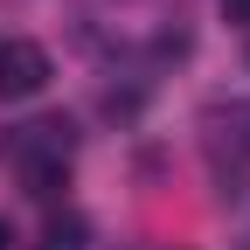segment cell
Wrapping results in <instances>:
<instances>
[{"label":"cell","instance_id":"obj_5","mask_svg":"<svg viewBox=\"0 0 250 250\" xmlns=\"http://www.w3.org/2000/svg\"><path fill=\"white\" fill-rule=\"evenodd\" d=\"M0 250H14V223H7V215H0Z\"/></svg>","mask_w":250,"mask_h":250},{"label":"cell","instance_id":"obj_2","mask_svg":"<svg viewBox=\"0 0 250 250\" xmlns=\"http://www.w3.org/2000/svg\"><path fill=\"white\" fill-rule=\"evenodd\" d=\"M42 83H49V49L42 42H21V35L0 42V98H7V104L14 98H35Z\"/></svg>","mask_w":250,"mask_h":250},{"label":"cell","instance_id":"obj_3","mask_svg":"<svg viewBox=\"0 0 250 250\" xmlns=\"http://www.w3.org/2000/svg\"><path fill=\"white\" fill-rule=\"evenodd\" d=\"M83 243H90V229H83L77 208H56L49 223H42V250H83Z\"/></svg>","mask_w":250,"mask_h":250},{"label":"cell","instance_id":"obj_4","mask_svg":"<svg viewBox=\"0 0 250 250\" xmlns=\"http://www.w3.org/2000/svg\"><path fill=\"white\" fill-rule=\"evenodd\" d=\"M223 14H229V21H243V28H250V0H223Z\"/></svg>","mask_w":250,"mask_h":250},{"label":"cell","instance_id":"obj_1","mask_svg":"<svg viewBox=\"0 0 250 250\" xmlns=\"http://www.w3.org/2000/svg\"><path fill=\"white\" fill-rule=\"evenodd\" d=\"M70 146H77V125L70 118H35V125H21V132L7 139V160L21 167V181H28V195H56L62 188V174H70Z\"/></svg>","mask_w":250,"mask_h":250}]
</instances>
